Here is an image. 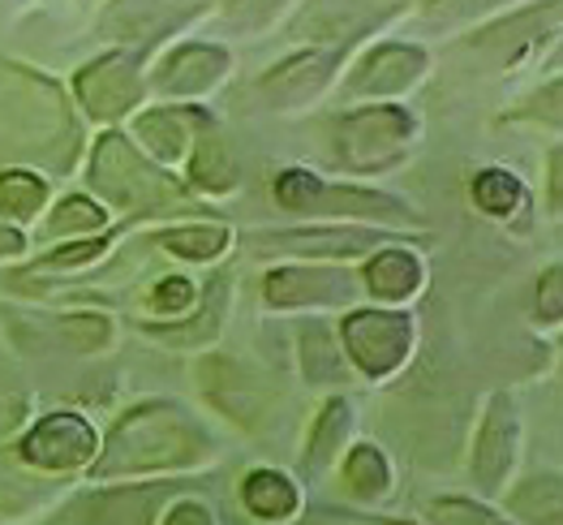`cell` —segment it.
Returning <instances> with one entry per match:
<instances>
[{
    "label": "cell",
    "mask_w": 563,
    "mask_h": 525,
    "mask_svg": "<svg viewBox=\"0 0 563 525\" xmlns=\"http://www.w3.org/2000/svg\"><path fill=\"white\" fill-rule=\"evenodd\" d=\"M216 444L198 418H189L177 401H142L117 418L91 461V478H142L194 470L211 461Z\"/></svg>",
    "instance_id": "cell-1"
},
{
    "label": "cell",
    "mask_w": 563,
    "mask_h": 525,
    "mask_svg": "<svg viewBox=\"0 0 563 525\" xmlns=\"http://www.w3.org/2000/svg\"><path fill=\"white\" fill-rule=\"evenodd\" d=\"M91 190L117 211H186L189 190L146 160L130 134L108 130L91 151Z\"/></svg>",
    "instance_id": "cell-2"
},
{
    "label": "cell",
    "mask_w": 563,
    "mask_h": 525,
    "mask_svg": "<svg viewBox=\"0 0 563 525\" xmlns=\"http://www.w3.org/2000/svg\"><path fill=\"white\" fill-rule=\"evenodd\" d=\"M272 194L284 211L292 216H314L323 225H349V220H366V225H422V216L391 194L362 190V186H335L314 177L310 168H284L272 182Z\"/></svg>",
    "instance_id": "cell-3"
},
{
    "label": "cell",
    "mask_w": 563,
    "mask_h": 525,
    "mask_svg": "<svg viewBox=\"0 0 563 525\" xmlns=\"http://www.w3.org/2000/svg\"><path fill=\"white\" fill-rule=\"evenodd\" d=\"M418 143V117L405 103H366L335 121V155L349 173H387Z\"/></svg>",
    "instance_id": "cell-4"
},
{
    "label": "cell",
    "mask_w": 563,
    "mask_h": 525,
    "mask_svg": "<svg viewBox=\"0 0 563 525\" xmlns=\"http://www.w3.org/2000/svg\"><path fill=\"white\" fill-rule=\"evenodd\" d=\"M413 315L405 310H349L344 324H340V344H344V358L366 375V380H387L396 375L409 353H413Z\"/></svg>",
    "instance_id": "cell-5"
},
{
    "label": "cell",
    "mask_w": 563,
    "mask_h": 525,
    "mask_svg": "<svg viewBox=\"0 0 563 525\" xmlns=\"http://www.w3.org/2000/svg\"><path fill=\"white\" fill-rule=\"evenodd\" d=\"M563 31V0H529L517 4L508 13H499L495 22H486L482 31H473L465 40L470 52L495 56L499 65H517L520 56L538 52L542 44H551Z\"/></svg>",
    "instance_id": "cell-6"
},
{
    "label": "cell",
    "mask_w": 563,
    "mask_h": 525,
    "mask_svg": "<svg viewBox=\"0 0 563 525\" xmlns=\"http://www.w3.org/2000/svg\"><path fill=\"white\" fill-rule=\"evenodd\" d=\"M520 461V405L512 401V392H495L486 401L482 427L473 439V461L470 474L477 482V491L499 495L508 486V478Z\"/></svg>",
    "instance_id": "cell-7"
},
{
    "label": "cell",
    "mask_w": 563,
    "mask_h": 525,
    "mask_svg": "<svg viewBox=\"0 0 563 525\" xmlns=\"http://www.w3.org/2000/svg\"><path fill=\"white\" fill-rule=\"evenodd\" d=\"M78 103L87 108L95 121H121L125 112H134L146 96V78L134 52H103L91 65L78 69L74 78Z\"/></svg>",
    "instance_id": "cell-8"
},
{
    "label": "cell",
    "mask_w": 563,
    "mask_h": 525,
    "mask_svg": "<svg viewBox=\"0 0 563 525\" xmlns=\"http://www.w3.org/2000/svg\"><path fill=\"white\" fill-rule=\"evenodd\" d=\"M18 457L44 474H69V470H87L99 457V435L82 414H47L26 430Z\"/></svg>",
    "instance_id": "cell-9"
},
{
    "label": "cell",
    "mask_w": 563,
    "mask_h": 525,
    "mask_svg": "<svg viewBox=\"0 0 563 525\" xmlns=\"http://www.w3.org/2000/svg\"><path fill=\"white\" fill-rule=\"evenodd\" d=\"M426 69H430V52L422 44H405V40L375 44L349 69L344 91L353 99H396L413 91L426 78Z\"/></svg>",
    "instance_id": "cell-10"
},
{
    "label": "cell",
    "mask_w": 563,
    "mask_h": 525,
    "mask_svg": "<svg viewBox=\"0 0 563 525\" xmlns=\"http://www.w3.org/2000/svg\"><path fill=\"white\" fill-rule=\"evenodd\" d=\"M362 281L344 267H276L263 276V297L276 310H310V306H353Z\"/></svg>",
    "instance_id": "cell-11"
},
{
    "label": "cell",
    "mask_w": 563,
    "mask_h": 525,
    "mask_svg": "<svg viewBox=\"0 0 563 525\" xmlns=\"http://www.w3.org/2000/svg\"><path fill=\"white\" fill-rule=\"evenodd\" d=\"M168 495H173V482L87 491L82 500H74L52 525H155Z\"/></svg>",
    "instance_id": "cell-12"
},
{
    "label": "cell",
    "mask_w": 563,
    "mask_h": 525,
    "mask_svg": "<svg viewBox=\"0 0 563 525\" xmlns=\"http://www.w3.org/2000/svg\"><path fill=\"white\" fill-rule=\"evenodd\" d=\"M340 69V48H306L284 56L280 65H272L258 78V96L267 99V108H306L323 96Z\"/></svg>",
    "instance_id": "cell-13"
},
{
    "label": "cell",
    "mask_w": 563,
    "mask_h": 525,
    "mask_svg": "<svg viewBox=\"0 0 563 525\" xmlns=\"http://www.w3.org/2000/svg\"><path fill=\"white\" fill-rule=\"evenodd\" d=\"M233 69V56L220 44H181L173 48L151 74V87L168 99H198L216 91Z\"/></svg>",
    "instance_id": "cell-14"
},
{
    "label": "cell",
    "mask_w": 563,
    "mask_h": 525,
    "mask_svg": "<svg viewBox=\"0 0 563 525\" xmlns=\"http://www.w3.org/2000/svg\"><path fill=\"white\" fill-rule=\"evenodd\" d=\"M263 250H288V254H310V259H357L375 254L378 241H387L378 229L362 225H319V229H272L254 233Z\"/></svg>",
    "instance_id": "cell-15"
},
{
    "label": "cell",
    "mask_w": 563,
    "mask_h": 525,
    "mask_svg": "<svg viewBox=\"0 0 563 525\" xmlns=\"http://www.w3.org/2000/svg\"><path fill=\"white\" fill-rule=\"evenodd\" d=\"M202 121L207 117L194 112V108H151V112H139L134 139L146 146V155L155 164H186L194 134H198Z\"/></svg>",
    "instance_id": "cell-16"
},
{
    "label": "cell",
    "mask_w": 563,
    "mask_h": 525,
    "mask_svg": "<svg viewBox=\"0 0 563 525\" xmlns=\"http://www.w3.org/2000/svg\"><path fill=\"white\" fill-rule=\"evenodd\" d=\"M422 281H426L422 259L413 250H405V245H378L375 254H371V263H366V272H362L366 293L378 297V302H391V306L409 302L422 288Z\"/></svg>",
    "instance_id": "cell-17"
},
{
    "label": "cell",
    "mask_w": 563,
    "mask_h": 525,
    "mask_svg": "<svg viewBox=\"0 0 563 525\" xmlns=\"http://www.w3.org/2000/svg\"><path fill=\"white\" fill-rule=\"evenodd\" d=\"M202 387H207V396L233 418L241 427H254L258 418H263V392H258V383L250 380L245 371H236L233 362H224V358H211V362H202Z\"/></svg>",
    "instance_id": "cell-18"
},
{
    "label": "cell",
    "mask_w": 563,
    "mask_h": 525,
    "mask_svg": "<svg viewBox=\"0 0 563 525\" xmlns=\"http://www.w3.org/2000/svg\"><path fill=\"white\" fill-rule=\"evenodd\" d=\"M186 168H189V182L198 186L202 194H229L236 190V160L229 143L220 139V130L211 121L198 125L194 134V146L186 155Z\"/></svg>",
    "instance_id": "cell-19"
},
{
    "label": "cell",
    "mask_w": 563,
    "mask_h": 525,
    "mask_svg": "<svg viewBox=\"0 0 563 525\" xmlns=\"http://www.w3.org/2000/svg\"><path fill=\"white\" fill-rule=\"evenodd\" d=\"M504 504L520 525H563V474L538 470V474L520 478L504 495Z\"/></svg>",
    "instance_id": "cell-20"
},
{
    "label": "cell",
    "mask_w": 563,
    "mask_h": 525,
    "mask_svg": "<svg viewBox=\"0 0 563 525\" xmlns=\"http://www.w3.org/2000/svg\"><path fill=\"white\" fill-rule=\"evenodd\" d=\"M241 504L250 508V517L280 525V522H288V517H297L301 491H297V482L288 474H280V470H250L245 482H241Z\"/></svg>",
    "instance_id": "cell-21"
},
{
    "label": "cell",
    "mask_w": 563,
    "mask_h": 525,
    "mask_svg": "<svg viewBox=\"0 0 563 525\" xmlns=\"http://www.w3.org/2000/svg\"><path fill=\"white\" fill-rule=\"evenodd\" d=\"M349 430H353V405L344 396H331L328 405L319 409L314 427H310V439H306V457H301L306 474H323L328 470L331 461L340 457Z\"/></svg>",
    "instance_id": "cell-22"
},
{
    "label": "cell",
    "mask_w": 563,
    "mask_h": 525,
    "mask_svg": "<svg viewBox=\"0 0 563 525\" xmlns=\"http://www.w3.org/2000/svg\"><path fill=\"white\" fill-rule=\"evenodd\" d=\"M224 306H229V281H211L207 288V302L202 310L189 319V324H146V332L164 344H177V349H189V344H211L220 328H224Z\"/></svg>",
    "instance_id": "cell-23"
},
{
    "label": "cell",
    "mask_w": 563,
    "mask_h": 525,
    "mask_svg": "<svg viewBox=\"0 0 563 525\" xmlns=\"http://www.w3.org/2000/svg\"><path fill=\"white\" fill-rule=\"evenodd\" d=\"M297 358H301V375H306V383H344L349 380L344 344L335 340V332H331L328 324H306V328H301Z\"/></svg>",
    "instance_id": "cell-24"
},
{
    "label": "cell",
    "mask_w": 563,
    "mask_h": 525,
    "mask_svg": "<svg viewBox=\"0 0 563 525\" xmlns=\"http://www.w3.org/2000/svg\"><path fill=\"white\" fill-rule=\"evenodd\" d=\"M344 486L362 504L387 500V491H391V466H387L383 448H375V444H353L349 457H344Z\"/></svg>",
    "instance_id": "cell-25"
},
{
    "label": "cell",
    "mask_w": 563,
    "mask_h": 525,
    "mask_svg": "<svg viewBox=\"0 0 563 525\" xmlns=\"http://www.w3.org/2000/svg\"><path fill=\"white\" fill-rule=\"evenodd\" d=\"M155 241H159L168 254H177V259L211 263V259H220V254L229 250L233 233H229L224 225H173V229L155 233Z\"/></svg>",
    "instance_id": "cell-26"
},
{
    "label": "cell",
    "mask_w": 563,
    "mask_h": 525,
    "mask_svg": "<svg viewBox=\"0 0 563 525\" xmlns=\"http://www.w3.org/2000/svg\"><path fill=\"white\" fill-rule=\"evenodd\" d=\"M525 203V186H520L517 173L508 168H482L473 177V207L490 220H512Z\"/></svg>",
    "instance_id": "cell-27"
},
{
    "label": "cell",
    "mask_w": 563,
    "mask_h": 525,
    "mask_svg": "<svg viewBox=\"0 0 563 525\" xmlns=\"http://www.w3.org/2000/svg\"><path fill=\"white\" fill-rule=\"evenodd\" d=\"M108 225V211L87 198V194H65L56 207H52V216H47L44 225V238L47 241H60V238H87V233H99Z\"/></svg>",
    "instance_id": "cell-28"
},
{
    "label": "cell",
    "mask_w": 563,
    "mask_h": 525,
    "mask_svg": "<svg viewBox=\"0 0 563 525\" xmlns=\"http://www.w3.org/2000/svg\"><path fill=\"white\" fill-rule=\"evenodd\" d=\"M47 203V182L35 173H22V168H4L0 173V216L9 220H35L40 207Z\"/></svg>",
    "instance_id": "cell-29"
},
{
    "label": "cell",
    "mask_w": 563,
    "mask_h": 525,
    "mask_svg": "<svg viewBox=\"0 0 563 525\" xmlns=\"http://www.w3.org/2000/svg\"><path fill=\"white\" fill-rule=\"evenodd\" d=\"M504 121H512V125H538V130L563 134V74L551 78V83H542L538 91H529L517 108H508Z\"/></svg>",
    "instance_id": "cell-30"
},
{
    "label": "cell",
    "mask_w": 563,
    "mask_h": 525,
    "mask_svg": "<svg viewBox=\"0 0 563 525\" xmlns=\"http://www.w3.org/2000/svg\"><path fill=\"white\" fill-rule=\"evenodd\" d=\"M517 4L520 0H426L422 18L434 26H465V22H482V18H499Z\"/></svg>",
    "instance_id": "cell-31"
},
{
    "label": "cell",
    "mask_w": 563,
    "mask_h": 525,
    "mask_svg": "<svg viewBox=\"0 0 563 525\" xmlns=\"http://www.w3.org/2000/svg\"><path fill=\"white\" fill-rule=\"evenodd\" d=\"M426 517L434 525H512L508 517H499L495 508L477 504V500H461V495H448V500H434L426 508Z\"/></svg>",
    "instance_id": "cell-32"
},
{
    "label": "cell",
    "mask_w": 563,
    "mask_h": 525,
    "mask_svg": "<svg viewBox=\"0 0 563 525\" xmlns=\"http://www.w3.org/2000/svg\"><path fill=\"white\" fill-rule=\"evenodd\" d=\"M533 319L542 328H560L563 324V259L547 263L542 276H538V288H533Z\"/></svg>",
    "instance_id": "cell-33"
},
{
    "label": "cell",
    "mask_w": 563,
    "mask_h": 525,
    "mask_svg": "<svg viewBox=\"0 0 563 525\" xmlns=\"http://www.w3.org/2000/svg\"><path fill=\"white\" fill-rule=\"evenodd\" d=\"M60 336L74 349H108L112 344V324L103 315H60Z\"/></svg>",
    "instance_id": "cell-34"
},
{
    "label": "cell",
    "mask_w": 563,
    "mask_h": 525,
    "mask_svg": "<svg viewBox=\"0 0 563 525\" xmlns=\"http://www.w3.org/2000/svg\"><path fill=\"white\" fill-rule=\"evenodd\" d=\"M194 302H198V288L189 285L186 276H164L159 285L151 288V297H146V306L155 315H173V319L194 310Z\"/></svg>",
    "instance_id": "cell-35"
},
{
    "label": "cell",
    "mask_w": 563,
    "mask_h": 525,
    "mask_svg": "<svg viewBox=\"0 0 563 525\" xmlns=\"http://www.w3.org/2000/svg\"><path fill=\"white\" fill-rule=\"evenodd\" d=\"M112 238H91V241H78V245H65V250H52L44 259V267H78V263H91L108 250Z\"/></svg>",
    "instance_id": "cell-36"
},
{
    "label": "cell",
    "mask_w": 563,
    "mask_h": 525,
    "mask_svg": "<svg viewBox=\"0 0 563 525\" xmlns=\"http://www.w3.org/2000/svg\"><path fill=\"white\" fill-rule=\"evenodd\" d=\"M547 211L563 216V143L547 151Z\"/></svg>",
    "instance_id": "cell-37"
},
{
    "label": "cell",
    "mask_w": 563,
    "mask_h": 525,
    "mask_svg": "<svg viewBox=\"0 0 563 525\" xmlns=\"http://www.w3.org/2000/svg\"><path fill=\"white\" fill-rule=\"evenodd\" d=\"M159 525H216V513L202 500H177V504H168Z\"/></svg>",
    "instance_id": "cell-38"
},
{
    "label": "cell",
    "mask_w": 563,
    "mask_h": 525,
    "mask_svg": "<svg viewBox=\"0 0 563 525\" xmlns=\"http://www.w3.org/2000/svg\"><path fill=\"white\" fill-rule=\"evenodd\" d=\"M26 414H31V401L26 396H0V435H9V430H18L26 423Z\"/></svg>",
    "instance_id": "cell-39"
},
{
    "label": "cell",
    "mask_w": 563,
    "mask_h": 525,
    "mask_svg": "<svg viewBox=\"0 0 563 525\" xmlns=\"http://www.w3.org/2000/svg\"><path fill=\"white\" fill-rule=\"evenodd\" d=\"M159 0H121V9H155Z\"/></svg>",
    "instance_id": "cell-40"
},
{
    "label": "cell",
    "mask_w": 563,
    "mask_h": 525,
    "mask_svg": "<svg viewBox=\"0 0 563 525\" xmlns=\"http://www.w3.org/2000/svg\"><path fill=\"white\" fill-rule=\"evenodd\" d=\"M560 61H563V48H560V52H551V65H560Z\"/></svg>",
    "instance_id": "cell-41"
},
{
    "label": "cell",
    "mask_w": 563,
    "mask_h": 525,
    "mask_svg": "<svg viewBox=\"0 0 563 525\" xmlns=\"http://www.w3.org/2000/svg\"><path fill=\"white\" fill-rule=\"evenodd\" d=\"M4 367H9V362H4V358H0V375H4Z\"/></svg>",
    "instance_id": "cell-42"
}]
</instances>
